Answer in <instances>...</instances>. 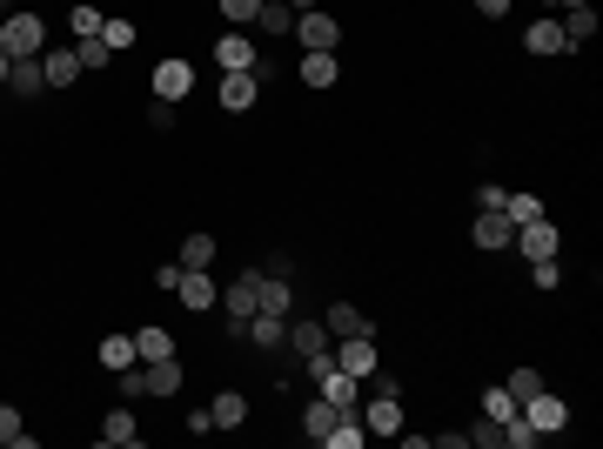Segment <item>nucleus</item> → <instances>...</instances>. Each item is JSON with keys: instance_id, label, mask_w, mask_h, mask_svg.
Here are the masks:
<instances>
[{"instance_id": "f257e3e1", "label": "nucleus", "mask_w": 603, "mask_h": 449, "mask_svg": "<svg viewBox=\"0 0 603 449\" xmlns=\"http://www.w3.org/2000/svg\"><path fill=\"white\" fill-rule=\"evenodd\" d=\"M255 302H262V269H242L235 282L222 289V309H228V329H242L248 315H255Z\"/></svg>"}, {"instance_id": "f03ea898", "label": "nucleus", "mask_w": 603, "mask_h": 449, "mask_svg": "<svg viewBox=\"0 0 603 449\" xmlns=\"http://www.w3.org/2000/svg\"><path fill=\"white\" fill-rule=\"evenodd\" d=\"M41 41H47L41 14H7L0 21V54H41Z\"/></svg>"}, {"instance_id": "7ed1b4c3", "label": "nucleus", "mask_w": 603, "mask_h": 449, "mask_svg": "<svg viewBox=\"0 0 603 449\" xmlns=\"http://www.w3.org/2000/svg\"><path fill=\"white\" fill-rule=\"evenodd\" d=\"M523 423H530L536 436H557V429H570V403L550 396V389H536L530 403H523Z\"/></svg>"}, {"instance_id": "20e7f679", "label": "nucleus", "mask_w": 603, "mask_h": 449, "mask_svg": "<svg viewBox=\"0 0 603 449\" xmlns=\"http://www.w3.org/2000/svg\"><path fill=\"white\" fill-rule=\"evenodd\" d=\"M188 94H195V61L161 54V68H155V101H188Z\"/></svg>"}, {"instance_id": "39448f33", "label": "nucleus", "mask_w": 603, "mask_h": 449, "mask_svg": "<svg viewBox=\"0 0 603 449\" xmlns=\"http://www.w3.org/2000/svg\"><path fill=\"white\" fill-rule=\"evenodd\" d=\"M7 94H14V101H41L47 94L41 54H14V61H7Z\"/></svg>"}, {"instance_id": "423d86ee", "label": "nucleus", "mask_w": 603, "mask_h": 449, "mask_svg": "<svg viewBox=\"0 0 603 449\" xmlns=\"http://www.w3.org/2000/svg\"><path fill=\"white\" fill-rule=\"evenodd\" d=\"M295 41L309 47V54H335V41H342V27L322 14V7H309V14H295Z\"/></svg>"}, {"instance_id": "0eeeda50", "label": "nucleus", "mask_w": 603, "mask_h": 449, "mask_svg": "<svg viewBox=\"0 0 603 449\" xmlns=\"http://www.w3.org/2000/svg\"><path fill=\"white\" fill-rule=\"evenodd\" d=\"M510 248H523V262H550V255L563 248V235H557L550 222H543V215H536V222H523V228H516V242H510Z\"/></svg>"}, {"instance_id": "6e6552de", "label": "nucleus", "mask_w": 603, "mask_h": 449, "mask_svg": "<svg viewBox=\"0 0 603 449\" xmlns=\"http://www.w3.org/2000/svg\"><path fill=\"white\" fill-rule=\"evenodd\" d=\"M215 101H222L228 114H248L255 101H262V74H222V88H215Z\"/></svg>"}, {"instance_id": "1a4fd4ad", "label": "nucleus", "mask_w": 603, "mask_h": 449, "mask_svg": "<svg viewBox=\"0 0 603 449\" xmlns=\"http://www.w3.org/2000/svg\"><path fill=\"white\" fill-rule=\"evenodd\" d=\"M469 235H476V248H490V255H496V248H510V242H516V222L503 215V208H483Z\"/></svg>"}, {"instance_id": "9d476101", "label": "nucleus", "mask_w": 603, "mask_h": 449, "mask_svg": "<svg viewBox=\"0 0 603 449\" xmlns=\"http://www.w3.org/2000/svg\"><path fill=\"white\" fill-rule=\"evenodd\" d=\"M215 61H222V74H255V41L235 27V34H222V41H215Z\"/></svg>"}, {"instance_id": "9b49d317", "label": "nucleus", "mask_w": 603, "mask_h": 449, "mask_svg": "<svg viewBox=\"0 0 603 449\" xmlns=\"http://www.w3.org/2000/svg\"><path fill=\"white\" fill-rule=\"evenodd\" d=\"M335 369H349V376H369L376 369V336H342V349H335Z\"/></svg>"}, {"instance_id": "f8f14e48", "label": "nucleus", "mask_w": 603, "mask_h": 449, "mask_svg": "<svg viewBox=\"0 0 603 449\" xmlns=\"http://www.w3.org/2000/svg\"><path fill=\"white\" fill-rule=\"evenodd\" d=\"M175 295H181V309H215V275L208 269H181Z\"/></svg>"}, {"instance_id": "ddd939ff", "label": "nucleus", "mask_w": 603, "mask_h": 449, "mask_svg": "<svg viewBox=\"0 0 603 449\" xmlns=\"http://www.w3.org/2000/svg\"><path fill=\"white\" fill-rule=\"evenodd\" d=\"M141 389H148V396H181V362L175 356L141 362Z\"/></svg>"}, {"instance_id": "4468645a", "label": "nucleus", "mask_w": 603, "mask_h": 449, "mask_svg": "<svg viewBox=\"0 0 603 449\" xmlns=\"http://www.w3.org/2000/svg\"><path fill=\"white\" fill-rule=\"evenodd\" d=\"M242 336L255 342V349H282V342H289V315H248Z\"/></svg>"}, {"instance_id": "2eb2a0df", "label": "nucleus", "mask_w": 603, "mask_h": 449, "mask_svg": "<svg viewBox=\"0 0 603 449\" xmlns=\"http://www.w3.org/2000/svg\"><path fill=\"white\" fill-rule=\"evenodd\" d=\"M94 356H101V369H108V376H114V369H134V362H141V356H134V336H128V329H108Z\"/></svg>"}, {"instance_id": "dca6fc26", "label": "nucleus", "mask_w": 603, "mask_h": 449, "mask_svg": "<svg viewBox=\"0 0 603 449\" xmlns=\"http://www.w3.org/2000/svg\"><path fill=\"white\" fill-rule=\"evenodd\" d=\"M362 429H376V436H402V396H376V403L362 409Z\"/></svg>"}, {"instance_id": "f3484780", "label": "nucleus", "mask_w": 603, "mask_h": 449, "mask_svg": "<svg viewBox=\"0 0 603 449\" xmlns=\"http://www.w3.org/2000/svg\"><path fill=\"white\" fill-rule=\"evenodd\" d=\"M322 329H329L335 342H342V336H369V322H362V309H356V302H329Z\"/></svg>"}, {"instance_id": "a211bd4d", "label": "nucleus", "mask_w": 603, "mask_h": 449, "mask_svg": "<svg viewBox=\"0 0 603 449\" xmlns=\"http://www.w3.org/2000/svg\"><path fill=\"white\" fill-rule=\"evenodd\" d=\"M282 349H295V356L309 362V356L329 349V329H322V322H289V342H282Z\"/></svg>"}, {"instance_id": "6ab92c4d", "label": "nucleus", "mask_w": 603, "mask_h": 449, "mask_svg": "<svg viewBox=\"0 0 603 449\" xmlns=\"http://www.w3.org/2000/svg\"><path fill=\"white\" fill-rule=\"evenodd\" d=\"M342 423V409L329 403V396H315L309 409H302V429H309V443H329V429Z\"/></svg>"}, {"instance_id": "aec40b11", "label": "nucleus", "mask_w": 603, "mask_h": 449, "mask_svg": "<svg viewBox=\"0 0 603 449\" xmlns=\"http://www.w3.org/2000/svg\"><path fill=\"white\" fill-rule=\"evenodd\" d=\"M523 47H530V54H543V61H550V54H570V41H563V27H557V21H530Z\"/></svg>"}, {"instance_id": "412c9836", "label": "nucleus", "mask_w": 603, "mask_h": 449, "mask_svg": "<svg viewBox=\"0 0 603 449\" xmlns=\"http://www.w3.org/2000/svg\"><path fill=\"white\" fill-rule=\"evenodd\" d=\"M289 309H295V282L262 275V302H255V315H289Z\"/></svg>"}, {"instance_id": "4be33fe9", "label": "nucleus", "mask_w": 603, "mask_h": 449, "mask_svg": "<svg viewBox=\"0 0 603 449\" xmlns=\"http://www.w3.org/2000/svg\"><path fill=\"white\" fill-rule=\"evenodd\" d=\"M208 416H215V429H242L248 423V396L242 389H222V396L208 403Z\"/></svg>"}, {"instance_id": "5701e85b", "label": "nucleus", "mask_w": 603, "mask_h": 449, "mask_svg": "<svg viewBox=\"0 0 603 449\" xmlns=\"http://www.w3.org/2000/svg\"><path fill=\"white\" fill-rule=\"evenodd\" d=\"M134 449V443H141V423H134V416H128V409H108V423H101V449Z\"/></svg>"}, {"instance_id": "b1692460", "label": "nucleus", "mask_w": 603, "mask_h": 449, "mask_svg": "<svg viewBox=\"0 0 603 449\" xmlns=\"http://www.w3.org/2000/svg\"><path fill=\"white\" fill-rule=\"evenodd\" d=\"M41 74H47V88H74V81H81L74 47H61V54H41Z\"/></svg>"}, {"instance_id": "393cba45", "label": "nucleus", "mask_w": 603, "mask_h": 449, "mask_svg": "<svg viewBox=\"0 0 603 449\" xmlns=\"http://www.w3.org/2000/svg\"><path fill=\"white\" fill-rule=\"evenodd\" d=\"M563 41H570V47H583V41H590V34H597V7H563Z\"/></svg>"}, {"instance_id": "a878e982", "label": "nucleus", "mask_w": 603, "mask_h": 449, "mask_svg": "<svg viewBox=\"0 0 603 449\" xmlns=\"http://www.w3.org/2000/svg\"><path fill=\"white\" fill-rule=\"evenodd\" d=\"M255 27H262L268 41H275V34H295V7H289V0H262V14H255Z\"/></svg>"}, {"instance_id": "bb28decb", "label": "nucleus", "mask_w": 603, "mask_h": 449, "mask_svg": "<svg viewBox=\"0 0 603 449\" xmlns=\"http://www.w3.org/2000/svg\"><path fill=\"white\" fill-rule=\"evenodd\" d=\"M134 356H141V362L175 356V336H168V329H134Z\"/></svg>"}, {"instance_id": "cd10ccee", "label": "nucleus", "mask_w": 603, "mask_h": 449, "mask_svg": "<svg viewBox=\"0 0 603 449\" xmlns=\"http://www.w3.org/2000/svg\"><path fill=\"white\" fill-rule=\"evenodd\" d=\"M74 61H81V74H94V68H108L114 61V47L101 41V34H81V41H74Z\"/></svg>"}, {"instance_id": "c85d7f7f", "label": "nucleus", "mask_w": 603, "mask_h": 449, "mask_svg": "<svg viewBox=\"0 0 603 449\" xmlns=\"http://www.w3.org/2000/svg\"><path fill=\"white\" fill-rule=\"evenodd\" d=\"M335 54H302V88H335Z\"/></svg>"}, {"instance_id": "c756f323", "label": "nucleus", "mask_w": 603, "mask_h": 449, "mask_svg": "<svg viewBox=\"0 0 603 449\" xmlns=\"http://www.w3.org/2000/svg\"><path fill=\"white\" fill-rule=\"evenodd\" d=\"M362 443H369V429H362V416H356V409H342V423L329 429V449H362Z\"/></svg>"}, {"instance_id": "7c9ffc66", "label": "nucleus", "mask_w": 603, "mask_h": 449, "mask_svg": "<svg viewBox=\"0 0 603 449\" xmlns=\"http://www.w3.org/2000/svg\"><path fill=\"white\" fill-rule=\"evenodd\" d=\"M483 416H490V423H516V416H523V403H516L510 389H503V382H496L490 396H483Z\"/></svg>"}, {"instance_id": "2f4dec72", "label": "nucleus", "mask_w": 603, "mask_h": 449, "mask_svg": "<svg viewBox=\"0 0 603 449\" xmlns=\"http://www.w3.org/2000/svg\"><path fill=\"white\" fill-rule=\"evenodd\" d=\"M0 443H7V449H34V436L21 429V409H14V403H0Z\"/></svg>"}, {"instance_id": "473e14b6", "label": "nucleus", "mask_w": 603, "mask_h": 449, "mask_svg": "<svg viewBox=\"0 0 603 449\" xmlns=\"http://www.w3.org/2000/svg\"><path fill=\"white\" fill-rule=\"evenodd\" d=\"M215 262V235H188L181 242V269H208Z\"/></svg>"}, {"instance_id": "72a5a7b5", "label": "nucleus", "mask_w": 603, "mask_h": 449, "mask_svg": "<svg viewBox=\"0 0 603 449\" xmlns=\"http://www.w3.org/2000/svg\"><path fill=\"white\" fill-rule=\"evenodd\" d=\"M503 389H510V396H516V403H530V396H536V389H550V382H543V376H536V369H510V376H503Z\"/></svg>"}, {"instance_id": "f704fd0d", "label": "nucleus", "mask_w": 603, "mask_h": 449, "mask_svg": "<svg viewBox=\"0 0 603 449\" xmlns=\"http://www.w3.org/2000/svg\"><path fill=\"white\" fill-rule=\"evenodd\" d=\"M503 215L523 228V222H536V215H543V202H536V195H503Z\"/></svg>"}, {"instance_id": "c9c22d12", "label": "nucleus", "mask_w": 603, "mask_h": 449, "mask_svg": "<svg viewBox=\"0 0 603 449\" xmlns=\"http://www.w3.org/2000/svg\"><path fill=\"white\" fill-rule=\"evenodd\" d=\"M215 7H222V21H228V27H248L255 14H262V0H215Z\"/></svg>"}, {"instance_id": "e433bc0d", "label": "nucleus", "mask_w": 603, "mask_h": 449, "mask_svg": "<svg viewBox=\"0 0 603 449\" xmlns=\"http://www.w3.org/2000/svg\"><path fill=\"white\" fill-rule=\"evenodd\" d=\"M503 443H510V449H536L543 436H536V429L523 423V416H516V423H503Z\"/></svg>"}, {"instance_id": "4c0bfd02", "label": "nucleus", "mask_w": 603, "mask_h": 449, "mask_svg": "<svg viewBox=\"0 0 603 449\" xmlns=\"http://www.w3.org/2000/svg\"><path fill=\"white\" fill-rule=\"evenodd\" d=\"M101 41L121 54V47H134V21H101Z\"/></svg>"}, {"instance_id": "58836bf2", "label": "nucleus", "mask_w": 603, "mask_h": 449, "mask_svg": "<svg viewBox=\"0 0 603 449\" xmlns=\"http://www.w3.org/2000/svg\"><path fill=\"white\" fill-rule=\"evenodd\" d=\"M469 443H476V449H503V423H490V416H483V423L469 429Z\"/></svg>"}, {"instance_id": "ea45409f", "label": "nucleus", "mask_w": 603, "mask_h": 449, "mask_svg": "<svg viewBox=\"0 0 603 449\" xmlns=\"http://www.w3.org/2000/svg\"><path fill=\"white\" fill-rule=\"evenodd\" d=\"M67 21H74V41H81V34H101V14H94L88 0H81V7H74V14H67Z\"/></svg>"}, {"instance_id": "a19ab883", "label": "nucleus", "mask_w": 603, "mask_h": 449, "mask_svg": "<svg viewBox=\"0 0 603 449\" xmlns=\"http://www.w3.org/2000/svg\"><path fill=\"white\" fill-rule=\"evenodd\" d=\"M530 282H536V289H557V282H563L557 255H550V262H530Z\"/></svg>"}, {"instance_id": "79ce46f5", "label": "nucleus", "mask_w": 603, "mask_h": 449, "mask_svg": "<svg viewBox=\"0 0 603 449\" xmlns=\"http://www.w3.org/2000/svg\"><path fill=\"white\" fill-rule=\"evenodd\" d=\"M148 121H155L161 135H168V128H175V101H155V108H148Z\"/></svg>"}, {"instance_id": "37998d69", "label": "nucleus", "mask_w": 603, "mask_h": 449, "mask_svg": "<svg viewBox=\"0 0 603 449\" xmlns=\"http://www.w3.org/2000/svg\"><path fill=\"white\" fill-rule=\"evenodd\" d=\"M503 195H510V188H496V181H483V188H476V208H503Z\"/></svg>"}, {"instance_id": "c03bdc74", "label": "nucleus", "mask_w": 603, "mask_h": 449, "mask_svg": "<svg viewBox=\"0 0 603 449\" xmlns=\"http://www.w3.org/2000/svg\"><path fill=\"white\" fill-rule=\"evenodd\" d=\"M369 382H376V396H402V376H382V369H369Z\"/></svg>"}, {"instance_id": "a18cd8bd", "label": "nucleus", "mask_w": 603, "mask_h": 449, "mask_svg": "<svg viewBox=\"0 0 603 449\" xmlns=\"http://www.w3.org/2000/svg\"><path fill=\"white\" fill-rule=\"evenodd\" d=\"M476 7H483L490 21H503V14H510V0H476Z\"/></svg>"}, {"instance_id": "49530a36", "label": "nucleus", "mask_w": 603, "mask_h": 449, "mask_svg": "<svg viewBox=\"0 0 603 449\" xmlns=\"http://www.w3.org/2000/svg\"><path fill=\"white\" fill-rule=\"evenodd\" d=\"M543 7H550V14H563V7H590V0H543Z\"/></svg>"}, {"instance_id": "de8ad7c7", "label": "nucleus", "mask_w": 603, "mask_h": 449, "mask_svg": "<svg viewBox=\"0 0 603 449\" xmlns=\"http://www.w3.org/2000/svg\"><path fill=\"white\" fill-rule=\"evenodd\" d=\"M289 7H295V14H309V7H322V0H289Z\"/></svg>"}, {"instance_id": "09e8293b", "label": "nucleus", "mask_w": 603, "mask_h": 449, "mask_svg": "<svg viewBox=\"0 0 603 449\" xmlns=\"http://www.w3.org/2000/svg\"><path fill=\"white\" fill-rule=\"evenodd\" d=\"M7 61H14V54H0V81H7Z\"/></svg>"}, {"instance_id": "8fccbe9b", "label": "nucleus", "mask_w": 603, "mask_h": 449, "mask_svg": "<svg viewBox=\"0 0 603 449\" xmlns=\"http://www.w3.org/2000/svg\"><path fill=\"white\" fill-rule=\"evenodd\" d=\"M7 7H14V0H0V14H7Z\"/></svg>"}]
</instances>
